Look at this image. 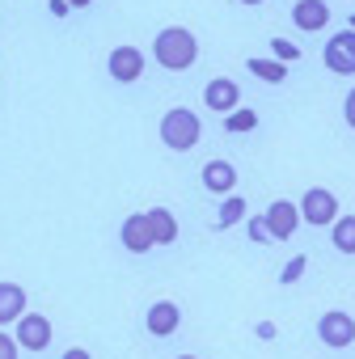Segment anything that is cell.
<instances>
[{
  "label": "cell",
  "mask_w": 355,
  "mask_h": 359,
  "mask_svg": "<svg viewBox=\"0 0 355 359\" xmlns=\"http://www.w3.org/2000/svg\"><path fill=\"white\" fill-rule=\"evenodd\" d=\"M119 237H123V245H127L131 254H148V250L156 245V237H152V229H148V216H127L123 229H119Z\"/></svg>",
  "instance_id": "obj_11"
},
{
  "label": "cell",
  "mask_w": 355,
  "mask_h": 359,
  "mask_svg": "<svg viewBox=\"0 0 355 359\" xmlns=\"http://www.w3.org/2000/svg\"><path fill=\"white\" fill-rule=\"evenodd\" d=\"M317 338L326 342V346H334V351H342V346H351L355 342V321H351V313H321V321H317Z\"/></svg>",
  "instance_id": "obj_6"
},
{
  "label": "cell",
  "mask_w": 355,
  "mask_h": 359,
  "mask_svg": "<svg viewBox=\"0 0 355 359\" xmlns=\"http://www.w3.org/2000/svg\"><path fill=\"white\" fill-rule=\"evenodd\" d=\"M304 266H309V258H304V254H296V258H292V262L279 271V283H296V279L304 275Z\"/></svg>",
  "instance_id": "obj_21"
},
{
  "label": "cell",
  "mask_w": 355,
  "mask_h": 359,
  "mask_svg": "<svg viewBox=\"0 0 355 359\" xmlns=\"http://www.w3.org/2000/svg\"><path fill=\"white\" fill-rule=\"evenodd\" d=\"M271 51H275L283 64H296V60H300V51H296L292 43H283V39H275V43H271Z\"/></svg>",
  "instance_id": "obj_22"
},
{
  "label": "cell",
  "mask_w": 355,
  "mask_h": 359,
  "mask_svg": "<svg viewBox=\"0 0 355 359\" xmlns=\"http://www.w3.org/2000/svg\"><path fill=\"white\" fill-rule=\"evenodd\" d=\"M258 338H275V325L271 321H258Z\"/></svg>",
  "instance_id": "obj_26"
},
{
  "label": "cell",
  "mask_w": 355,
  "mask_h": 359,
  "mask_svg": "<svg viewBox=\"0 0 355 359\" xmlns=\"http://www.w3.org/2000/svg\"><path fill=\"white\" fill-rule=\"evenodd\" d=\"M13 338H18L22 351H34V355H39V351H47V342H51V321H47L43 313H22Z\"/></svg>",
  "instance_id": "obj_5"
},
{
  "label": "cell",
  "mask_w": 355,
  "mask_h": 359,
  "mask_svg": "<svg viewBox=\"0 0 355 359\" xmlns=\"http://www.w3.org/2000/svg\"><path fill=\"white\" fill-rule=\"evenodd\" d=\"M246 68H250L258 81H271V85H283V81H288V64H283V60H258V55H254Z\"/></svg>",
  "instance_id": "obj_16"
},
{
  "label": "cell",
  "mask_w": 355,
  "mask_h": 359,
  "mask_svg": "<svg viewBox=\"0 0 355 359\" xmlns=\"http://www.w3.org/2000/svg\"><path fill=\"white\" fill-rule=\"evenodd\" d=\"M351 30H355V18H351Z\"/></svg>",
  "instance_id": "obj_29"
},
{
  "label": "cell",
  "mask_w": 355,
  "mask_h": 359,
  "mask_svg": "<svg viewBox=\"0 0 355 359\" xmlns=\"http://www.w3.org/2000/svg\"><path fill=\"white\" fill-rule=\"evenodd\" d=\"M144 325H148V334H152V338H169L178 325H182V309H178L173 300H156V304L148 309Z\"/></svg>",
  "instance_id": "obj_8"
},
{
  "label": "cell",
  "mask_w": 355,
  "mask_h": 359,
  "mask_svg": "<svg viewBox=\"0 0 355 359\" xmlns=\"http://www.w3.org/2000/svg\"><path fill=\"white\" fill-rule=\"evenodd\" d=\"M203 187H208L212 195H233L237 169H233L229 161H208V165H203Z\"/></svg>",
  "instance_id": "obj_13"
},
{
  "label": "cell",
  "mask_w": 355,
  "mask_h": 359,
  "mask_svg": "<svg viewBox=\"0 0 355 359\" xmlns=\"http://www.w3.org/2000/svg\"><path fill=\"white\" fill-rule=\"evenodd\" d=\"M106 68H110V76H114V81L131 85V81H140V76H144V51H140V47H114V51H110V60H106Z\"/></svg>",
  "instance_id": "obj_7"
},
{
  "label": "cell",
  "mask_w": 355,
  "mask_h": 359,
  "mask_svg": "<svg viewBox=\"0 0 355 359\" xmlns=\"http://www.w3.org/2000/svg\"><path fill=\"white\" fill-rule=\"evenodd\" d=\"M203 102H208V110H216V114H229V110H237V102H241V89H237V81H229V76H216V81H208V89H203Z\"/></svg>",
  "instance_id": "obj_9"
},
{
  "label": "cell",
  "mask_w": 355,
  "mask_h": 359,
  "mask_svg": "<svg viewBox=\"0 0 355 359\" xmlns=\"http://www.w3.org/2000/svg\"><path fill=\"white\" fill-rule=\"evenodd\" d=\"M152 55H156V64L169 68V72H187V68L199 60V39H195L191 30H182V26H165V30L152 39Z\"/></svg>",
  "instance_id": "obj_1"
},
{
  "label": "cell",
  "mask_w": 355,
  "mask_h": 359,
  "mask_svg": "<svg viewBox=\"0 0 355 359\" xmlns=\"http://www.w3.org/2000/svg\"><path fill=\"white\" fill-rule=\"evenodd\" d=\"M199 135H203L199 114H191L187 106L165 110V118H161V144H165L169 152H191V148L199 144Z\"/></svg>",
  "instance_id": "obj_2"
},
{
  "label": "cell",
  "mask_w": 355,
  "mask_h": 359,
  "mask_svg": "<svg viewBox=\"0 0 355 359\" xmlns=\"http://www.w3.org/2000/svg\"><path fill=\"white\" fill-rule=\"evenodd\" d=\"M334 250L338 254H355V216H338L334 220Z\"/></svg>",
  "instance_id": "obj_17"
},
{
  "label": "cell",
  "mask_w": 355,
  "mask_h": 359,
  "mask_svg": "<svg viewBox=\"0 0 355 359\" xmlns=\"http://www.w3.org/2000/svg\"><path fill=\"white\" fill-rule=\"evenodd\" d=\"M68 9H72V5H68V0H51V13H55V18H64Z\"/></svg>",
  "instance_id": "obj_25"
},
{
  "label": "cell",
  "mask_w": 355,
  "mask_h": 359,
  "mask_svg": "<svg viewBox=\"0 0 355 359\" xmlns=\"http://www.w3.org/2000/svg\"><path fill=\"white\" fill-rule=\"evenodd\" d=\"M68 5H72V9H85V5H93V0H68Z\"/></svg>",
  "instance_id": "obj_27"
},
{
  "label": "cell",
  "mask_w": 355,
  "mask_h": 359,
  "mask_svg": "<svg viewBox=\"0 0 355 359\" xmlns=\"http://www.w3.org/2000/svg\"><path fill=\"white\" fill-rule=\"evenodd\" d=\"M250 241H258V245H271L275 241V233H271V224H267V216H250Z\"/></svg>",
  "instance_id": "obj_20"
},
{
  "label": "cell",
  "mask_w": 355,
  "mask_h": 359,
  "mask_svg": "<svg viewBox=\"0 0 355 359\" xmlns=\"http://www.w3.org/2000/svg\"><path fill=\"white\" fill-rule=\"evenodd\" d=\"M241 5H262V0H241Z\"/></svg>",
  "instance_id": "obj_28"
},
{
  "label": "cell",
  "mask_w": 355,
  "mask_h": 359,
  "mask_svg": "<svg viewBox=\"0 0 355 359\" xmlns=\"http://www.w3.org/2000/svg\"><path fill=\"white\" fill-rule=\"evenodd\" d=\"M321 60H326L330 72H338V76H355V30L334 34V39L326 43V51H321Z\"/></svg>",
  "instance_id": "obj_4"
},
{
  "label": "cell",
  "mask_w": 355,
  "mask_h": 359,
  "mask_svg": "<svg viewBox=\"0 0 355 359\" xmlns=\"http://www.w3.org/2000/svg\"><path fill=\"white\" fill-rule=\"evenodd\" d=\"M342 114H347V127L355 131V89L347 93V102H342Z\"/></svg>",
  "instance_id": "obj_24"
},
{
  "label": "cell",
  "mask_w": 355,
  "mask_h": 359,
  "mask_svg": "<svg viewBox=\"0 0 355 359\" xmlns=\"http://www.w3.org/2000/svg\"><path fill=\"white\" fill-rule=\"evenodd\" d=\"M241 216H246V199H241V195H229V199L220 203V216H216V224H220V229H229V224H237Z\"/></svg>",
  "instance_id": "obj_19"
},
{
  "label": "cell",
  "mask_w": 355,
  "mask_h": 359,
  "mask_svg": "<svg viewBox=\"0 0 355 359\" xmlns=\"http://www.w3.org/2000/svg\"><path fill=\"white\" fill-rule=\"evenodd\" d=\"M300 220L313 224V229L334 224V220H338V199H334V191H326V187L304 191V199H300Z\"/></svg>",
  "instance_id": "obj_3"
},
{
  "label": "cell",
  "mask_w": 355,
  "mask_h": 359,
  "mask_svg": "<svg viewBox=\"0 0 355 359\" xmlns=\"http://www.w3.org/2000/svg\"><path fill=\"white\" fill-rule=\"evenodd\" d=\"M22 346H18V338H9V334H0V359H13Z\"/></svg>",
  "instance_id": "obj_23"
},
{
  "label": "cell",
  "mask_w": 355,
  "mask_h": 359,
  "mask_svg": "<svg viewBox=\"0 0 355 359\" xmlns=\"http://www.w3.org/2000/svg\"><path fill=\"white\" fill-rule=\"evenodd\" d=\"M267 224H271L275 241H283V237H292V233H296V224H300V208H296V203H288V199H275V203L267 208Z\"/></svg>",
  "instance_id": "obj_10"
},
{
  "label": "cell",
  "mask_w": 355,
  "mask_h": 359,
  "mask_svg": "<svg viewBox=\"0 0 355 359\" xmlns=\"http://www.w3.org/2000/svg\"><path fill=\"white\" fill-rule=\"evenodd\" d=\"M144 216H148V229H152L156 245H173V241H178V220H173V212L152 208V212H144Z\"/></svg>",
  "instance_id": "obj_15"
},
{
  "label": "cell",
  "mask_w": 355,
  "mask_h": 359,
  "mask_svg": "<svg viewBox=\"0 0 355 359\" xmlns=\"http://www.w3.org/2000/svg\"><path fill=\"white\" fill-rule=\"evenodd\" d=\"M26 313V292L18 283H0V325H9Z\"/></svg>",
  "instance_id": "obj_14"
},
{
  "label": "cell",
  "mask_w": 355,
  "mask_h": 359,
  "mask_svg": "<svg viewBox=\"0 0 355 359\" xmlns=\"http://www.w3.org/2000/svg\"><path fill=\"white\" fill-rule=\"evenodd\" d=\"M292 22L300 26V30H326V22H330V5L326 0H296L292 5Z\"/></svg>",
  "instance_id": "obj_12"
},
{
  "label": "cell",
  "mask_w": 355,
  "mask_h": 359,
  "mask_svg": "<svg viewBox=\"0 0 355 359\" xmlns=\"http://www.w3.org/2000/svg\"><path fill=\"white\" fill-rule=\"evenodd\" d=\"M225 127H229L233 135H241V131H254V127H258V114L237 106V110H229V114H225Z\"/></svg>",
  "instance_id": "obj_18"
}]
</instances>
